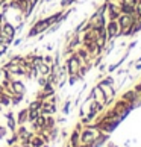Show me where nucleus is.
Listing matches in <instances>:
<instances>
[{"label":"nucleus","mask_w":141,"mask_h":147,"mask_svg":"<svg viewBox=\"0 0 141 147\" xmlns=\"http://www.w3.org/2000/svg\"><path fill=\"white\" fill-rule=\"evenodd\" d=\"M94 100H96V102H100V103H103V105L106 103L105 92L102 91V88H100V86H97V85L94 86Z\"/></svg>","instance_id":"nucleus-13"},{"label":"nucleus","mask_w":141,"mask_h":147,"mask_svg":"<svg viewBox=\"0 0 141 147\" xmlns=\"http://www.w3.org/2000/svg\"><path fill=\"white\" fill-rule=\"evenodd\" d=\"M18 147H30L29 144H24V146H21V144H18Z\"/></svg>","instance_id":"nucleus-45"},{"label":"nucleus","mask_w":141,"mask_h":147,"mask_svg":"<svg viewBox=\"0 0 141 147\" xmlns=\"http://www.w3.org/2000/svg\"><path fill=\"white\" fill-rule=\"evenodd\" d=\"M26 23H28V21H20L18 24H15V29H17V35H18V34H21V32H23L24 26H26Z\"/></svg>","instance_id":"nucleus-32"},{"label":"nucleus","mask_w":141,"mask_h":147,"mask_svg":"<svg viewBox=\"0 0 141 147\" xmlns=\"http://www.w3.org/2000/svg\"><path fill=\"white\" fill-rule=\"evenodd\" d=\"M135 20H137L135 15H124V14H121L120 17H118L117 23H118V26H120V30H123V29L132 28V24L135 23Z\"/></svg>","instance_id":"nucleus-7"},{"label":"nucleus","mask_w":141,"mask_h":147,"mask_svg":"<svg viewBox=\"0 0 141 147\" xmlns=\"http://www.w3.org/2000/svg\"><path fill=\"white\" fill-rule=\"evenodd\" d=\"M3 115H5V118H6V120H11V118H15V115H14V112H12V111H6V112L3 114Z\"/></svg>","instance_id":"nucleus-39"},{"label":"nucleus","mask_w":141,"mask_h":147,"mask_svg":"<svg viewBox=\"0 0 141 147\" xmlns=\"http://www.w3.org/2000/svg\"><path fill=\"white\" fill-rule=\"evenodd\" d=\"M6 143H8V146H14V144H18V143H20V137H18V135L14 132V135H12V137H9V138L6 140Z\"/></svg>","instance_id":"nucleus-25"},{"label":"nucleus","mask_w":141,"mask_h":147,"mask_svg":"<svg viewBox=\"0 0 141 147\" xmlns=\"http://www.w3.org/2000/svg\"><path fill=\"white\" fill-rule=\"evenodd\" d=\"M120 12L124 14V15H134V14H135V6L121 2V3H120Z\"/></svg>","instance_id":"nucleus-16"},{"label":"nucleus","mask_w":141,"mask_h":147,"mask_svg":"<svg viewBox=\"0 0 141 147\" xmlns=\"http://www.w3.org/2000/svg\"><path fill=\"white\" fill-rule=\"evenodd\" d=\"M44 64L52 65V64H53V55H50V53H46V55H44Z\"/></svg>","instance_id":"nucleus-34"},{"label":"nucleus","mask_w":141,"mask_h":147,"mask_svg":"<svg viewBox=\"0 0 141 147\" xmlns=\"http://www.w3.org/2000/svg\"><path fill=\"white\" fill-rule=\"evenodd\" d=\"M8 134V127L6 126H0V140H3Z\"/></svg>","instance_id":"nucleus-37"},{"label":"nucleus","mask_w":141,"mask_h":147,"mask_svg":"<svg viewBox=\"0 0 141 147\" xmlns=\"http://www.w3.org/2000/svg\"><path fill=\"white\" fill-rule=\"evenodd\" d=\"M38 117H40V111H29V114H28V123L35 121Z\"/></svg>","instance_id":"nucleus-26"},{"label":"nucleus","mask_w":141,"mask_h":147,"mask_svg":"<svg viewBox=\"0 0 141 147\" xmlns=\"http://www.w3.org/2000/svg\"><path fill=\"white\" fill-rule=\"evenodd\" d=\"M5 20H6V15H5L3 12H0V28H2V24H3Z\"/></svg>","instance_id":"nucleus-42"},{"label":"nucleus","mask_w":141,"mask_h":147,"mask_svg":"<svg viewBox=\"0 0 141 147\" xmlns=\"http://www.w3.org/2000/svg\"><path fill=\"white\" fill-rule=\"evenodd\" d=\"M28 114H29V109L28 108H24V109H20L17 117H15V120H17V124L18 126H21V124H26L28 123Z\"/></svg>","instance_id":"nucleus-11"},{"label":"nucleus","mask_w":141,"mask_h":147,"mask_svg":"<svg viewBox=\"0 0 141 147\" xmlns=\"http://www.w3.org/2000/svg\"><path fill=\"white\" fill-rule=\"evenodd\" d=\"M96 85H97V86H103V85H115V78L108 73V74H105L100 80H97V84H96Z\"/></svg>","instance_id":"nucleus-12"},{"label":"nucleus","mask_w":141,"mask_h":147,"mask_svg":"<svg viewBox=\"0 0 141 147\" xmlns=\"http://www.w3.org/2000/svg\"><path fill=\"white\" fill-rule=\"evenodd\" d=\"M79 82V79H78V76H68V79H67V84L70 86H74L76 84Z\"/></svg>","instance_id":"nucleus-30"},{"label":"nucleus","mask_w":141,"mask_h":147,"mask_svg":"<svg viewBox=\"0 0 141 147\" xmlns=\"http://www.w3.org/2000/svg\"><path fill=\"white\" fill-rule=\"evenodd\" d=\"M138 2H141V0H138Z\"/></svg>","instance_id":"nucleus-48"},{"label":"nucleus","mask_w":141,"mask_h":147,"mask_svg":"<svg viewBox=\"0 0 141 147\" xmlns=\"http://www.w3.org/2000/svg\"><path fill=\"white\" fill-rule=\"evenodd\" d=\"M61 24H62V23H55V24H52L50 28L46 30V35H52V34H55V32H58L59 29H61Z\"/></svg>","instance_id":"nucleus-24"},{"label":"nucleus","mask_w":141,"mask_h":147,"mask_svg":"<svg viewBox=\"0 0 141 147\" xmlns=\"http://www.w3.org/2000/svg\"><path fill=\"white\" fill-rule=\"evenodd\" d=\"M105 2H111V0H105Z\"/></svg>","instance_id":"nucleus-47"},{"label":"nucleus","mask_w":141,"mask_h":147,"mask_svg":"<svg viewBox=\"0 0 141 147\" xmlns=\"http://www.w3.org/2000/svg\"><path fill=\"white\" fill-rule=\"evenodd\" d=\"M106 34H108V41H117L120 38V26L117 21L108 20L106 21Z\"/></svg>","instance_id":"nucleus-4"},{"label":"nucleus","mask_w":141,"mask_h":147,"mask_svg":"<svg viewBox=\"0 0 141 147\" xmlns=\"http://www.w3.org/2000/svg\"><path fill=\"white\" fill-rule=\"evenodd\" d=\"M8 52H9V47H8L6 44H2V42H0V58L6 56Z\"/></svg>","instance_id":"nucleus-29"},{"label":"nucleus","mask_w":141,"mask_h":147,"mask_svg":"<svg viewBox=\"0 0 141 147\" xmlns=\"http://www.w3.org/2000/svg\"><path fill=\"white\" fill-rule=\"evenodd\" d=\"M46 144V141L43 140V137L40 134H35L34 137H32V140H30V143H29V146L30 147H43Z\"/></svg>","instance_id":"nucleus-14"},{"label":"nucleus","mask_w":141,"mask_h":147,"mask_svg":"<svg viewBox=\"0 0 141 147\" xmlns=\"http://www.w3.org/2000/svg\"><path fill=\"white\" fill-rule=\"evenodd\" d=\"M36 84H38L40 88H43V86L47 84V76H38V78H36Z\"/></svg>","instance_id":"nucleus-27"},{"label":"nucleus","mask_w":141,"mask_h":147,"mask_svg":"<svg viewBox=\"0 0 141 147\" xmlns=\"http://www.w3.org/2000/svg\"><path fill=\"white\" fill-rule=\"evenodd\" d=\"M121 100L128 102L129 105H132L134 109H135V108H138V106H141V100L138 99L137 92H135L132 88H129V90H126L123 92V94H121Z\"/></svg>","instance_id":"nucleus-6"},{"label":"nucleus","mask_w":141,"mask_h":147,"mask_svg":"<svg viewBox=\"0 0 141 147\" xmlns=\"http://www.w3.org/2000/svg\"><path fill=\"white\" fill-rule=\"evenodd\" d=\"M36 67H38V73H40V76H49V74L52 73L50 65H47V64H44V62L38 64Z\"/></svg>","instance_id":"nucleus-17"},{"label":"nucleus","mask_w":141,"mask_h":147,"mask_svg":"<svg viewBox=\"0 0 141 147\" xmlns=\"http://www.w3.org/2000/svg\"><path fill=\"white\" fill-rule=\"evenodd\" d=\"M41 91L44 92V94L47 96V99H49V97H52L53 94H56V86L53 85V84H50V82H47V84L41 88Z\"/></svg>","instance_id":"nucleus-15"},{"label":"nucleus","mask_w":141,"mask_h":147,"mask_svg":"<svg viewBox=\"0 0 141 147\" xmlns=\"http://www.w3.org/2000/svg\"><path fill=\"white\" fill-rule=\"evenodd\" d=\"M82 64H84V62L78 58V55H76V53H72L70 56H67V58H65L67 74H68V76H76V74H78V71H79V67H80Z\"/></svg>","instance_id":"nucleus-2"},{"label":"nucleus","mask_w":141,"mask_h":147,"mask_svg":"<svg viewBox=\"0 0 141 147\" xmlns=\"http://www.w3.org/2000/svg\"><path fill=\"white\" fill-rule=\"evenodd\" d=\"M24 42V36H15L14 41H12V47H18Z\"/></svg>","instance_id":"nucleus-28"},{"label":"nucleus","mask_w":141,"mask_h":147,"mask_svg":"<svg viewBox=\"0 0 141 147\" xmlns=\"http://www.w3.org/2000/svg\"><path fill=\"white\" fill-rule=\"evenodd\" d=\"M135 17L137 18H141V2H138L137 5H135Z\"/></svg>","instance_id":"nucleus-35"},{"label":"nucleus","mask_w":141,"mask_h":147,"mask_svg":"<svg viewBox=\"0 0 141 147\" xmlns=\"http://www.w3.org/2000/svg\"><path fill=\"white\" fill-rule=\"evenodd\" d=\"M53 47H55V44H52V42H49V44L46 46V50H47V53L53 52Z\"/></svg>","instance_id":"nucleus-40"},{"label":"nucleus","mask_w":141,"mask_h":147,"mask_svg":"<svg viewBox=\"0 0 141 147\" xmlns=\"http://www.w3.org/2000/svg\"><path fill=\"white\" fill-rule=\"evenodd\" d=\"M2 68H5V70H8V71L14 76V78H23V76L26 74V70L21 67L20 64H17V62H11V61H3V64H2Z\"/></svg>","instance_id":"nucleus-3"},{"label":"nucleus","mask_w":141,"mask_h":147,"mask_svg":"<svg viewBox=\"0 0 141 147\" xmlns=\"http://www.w3.org/2000/svg\"><path fill=\"white\" fill-rule=\"evenodd\" d=\"M2 32H3V35H6L9 38H15V36H17V29H15V24L12 23V21H9V20H5L3 21Z\"/></svg>","instance_id":"nucleus-8"},{"label":"nucleus","mask_w":141,"mask_h":147,"mask_svg":"<svg viewBox=\"0 0 141 147\" xmlns=\"http://www.w3.org/2000/svg\"><path fill=\"white\" fill-rule=\"evenodd\" d=\"M106 68H108V64H106V62H102L99 67H97V71H99V73H103Z\"/></svg>","instance_id":"nucleus-38"},{"label":"nucleus","mask_w":141,"mask_h":147,"mask_svg":"<svg viewBox=\"0 0 141 147\" xmlns=\"http://www.w3.org/2000/svg\"><path fill=\"white\" fill-rule=\"evenodd\" d=\"M138 44V40H134V41H129L128 46H126V50L128 52H132V49H135V46Z\"/></svg>","instance_id":"nucleus-33"},{"label":"nucleus","mask_w":141,"mask_h":147,"mask_svg":"<svg viewBox=\"0 0 141 147\" xmlns=\"http://www.w3.org/2000/svg\"><path fill=\"white\" fill-rule=\"evenodd\" d=\"M134 70H135V71H140V70H141V62H135L134 64Z\"/></svg>","instance_id":"nucleus-43"},{"label":"nucleus","mask_w":141,"mask_h":147,"mask_svg":"<svg viewBox=\"0 0 141 147\" xmlns=\"http://www.w3.org/2000/svg\"><path fill=\"white\" fill-rule=\"evenodd\" d=\"M74 53L78 55V58H79L82 62H86V61H93V56L90 55V52L86 50V49H84L82 46H79L78 49H76V50H74Z\"/></svg>","instance_id":"nucleus-9"},{"label":"nucleus","mask_w":141,"mask_h":147,"mask_svg":"<svg viewBox=\"0 0 141 147\" xmlns=\"http://www.w3.org/2000/svg\"><path fill=\"white\" fill-rule=\"evenodd\" d=\"M6 127H8L9 130H12V132H15V130H17V127H18V124H17V120H15V118L6 120Z\"/></svg>","instance_id":"nucleus-23"},{"label":"nucleus","mask_w":141,"mask_h":147,"mask_svg":"<svg viewBox=\"0 0 141 147\" xmlns=\"http://www.w3.org/2000/svg\"><path fill=\"white\" fill-rule=\"evenodd\" d=\"M24 58V55H21V53H15V55H11V53L8 52V61H11V62H20L21 59Z\"/></svg>","instance_id":"nucleus-20"},{"label":"nucleus","mask_w":141,"mask_h":147,"mask_svg":"<svg viewBox=\"0 0 141 147\" xmlns=\"http://www.w3.org/2000/svg\"><path fill=\"white\" fill-rule=\"evenodd\" d=\"M41 106H43V100L35 99V100H32V102L29 103L28 109H29V111H40V109H41Z\"/></svg>","instance_id":"nucleus-18"},{"label":"nucleus","mask_w":141,"mask_h":147,"mask_svg":"<svg viewBox=\"0 0 141 147\" xmlns=\"http://www.w3.org/2000/svg\"><path fill=\"white\" fill-rule=\"evenodd\" d=\"M85 28H86V18H84L82 21H80V23L73 29V32H74V34H82V32L85 30Z\"/></svg>","instance_id":"nucleus-22"},{"label":"nucleus","mask_w":141,"mask_h":147,"mask_svg":"<svg viewBox=\"0 0 141 147\" xmlns=\"http://www.w3.org/2000/svg\"><path fill=\"white\" fill-rule=\"evenodd\" d=\"M64 2H65V0H59V2H58V5H62Z\"/></svg>","instance_id":"nucleus-46"},{"label":"nucleus","mask_w":141,"mask_h":147,"mask_svg":"<svg viewBox=\"0 0 141 147\" xmlns=\"http://www.w3.org/2000/svg\"><path fill=\"white\" fill-rule=\"evenodd\" d=\"M106 3V18L108 20H114V21H117L118 17L121 15L120 12V5L118 3H114V2H105Z\"/></svg>","instance_id":"nucleus-5"},{"label":"nucleus","mask_w":141,"mask_h":147,"mask_svg":"<svg viewBox=\"0 0 141 147\" xmlns=\"http://www.w3.org/2000/svg\"><path fill=\"white\" fill-rule=\"evenodd\" d=\"M135 92H137V96H138V99L141 100V80H140V82L138 84H135L134 85V88H132Z\"/></svg>","instance_id":"nucleus-31"},{"label":"nucleus","mask_w":141,"mask_h":147,"mask_svg":"<svg viewBox=\"0 0 141 147\" xmlns=\"http://www.w3.org/2000/svg\"><path fill=\"white\" fill-rule=\"evenodd\" d=\"M124 3H128V5H132V6H135V5L138 3V0H123Z\"/></svg>","instance_id":"nucleus-41"},{"label":"nucleus","mask_w":141,"mask_h":147,"mask_svg":"<svg viewBox=\"0 0 141 147\" xmlns=\"http://www.w3.org/2000/svg\"><path fill=\"white\" fill-rule=\"evenodd\" d=\"M44 62V55H38V53H35V58H34V64H41Z\"/></svg>","instance_id":"nucleus-36"},{"label":"nucleus","mask_w":141,"mask_h":147,"mask_svg":"<svg viewBox=\"0 0 141 147\" xmlns=\"http://www.w3.org/2000/svg\"><path fill=\"white\" fill-rule=\"evenodd\" d=\"M106 15L103 12H100V11H94L93 14L90 15L88 18H86V28L85 29H90V28H100V26H105L106 24Z\"/></svg>","instance_id":"nucleus-1"},{"label":"nucleus","mask_w":141,"mask_h":147,"mask_svg":"<svg viewBox=\"0 0 141 147\" xmlns=\"http://www.w3.org/2000/svg\"><path fill=\"white\" fill-rule=\"evenodd\" d=\"M72 99H70V97H67V100L64 102V106H62V114L64 115H68L70 114V108H72Z\"/></svg>","instance_id":"nucleus-21"},{"label":"nucleus","mask_w":141,"mask_h":147,"mask_svg":"<svg viewBox=\"0 0 141 147\" xmlns=\"http://www.w3.org/2000/svg\"><path fill=\"white\" fill-rule=\"evenodd\" d=\"M68 144L72 147H79L80 146V130L73 129V132L70 134V138H68Z\"/></svg>","instance_id":"nucleus-10"},{"label":"nucleus","mask_w":141,"mask_h":147,"mask_svg":"<svg viewBox=\"0 0 141 147\" xmlns=\"http://www.w3.org/2000/svg\"><path fill=\"white\" fill-rule=\"evenodd\" d=\"M2 79H3V68L0 67V80H2Z\"/></svg>","instance_id":"nucleus-44"},{"label":"nucleus","mask_w":141,"mask_h":147,"mask_svg":"<svg viewBox=\"0 0 141 147\" xmlns=\"http://www.w3.org/2000/svg\"><path fill=\"white\" fill-rule=\"evenodd\" d=\"M23 100H24V96L23 94H12V96H11V105H12V106L20 105Z\"/></svg>","instance_id":"nucleus-19"}]
</instances>
